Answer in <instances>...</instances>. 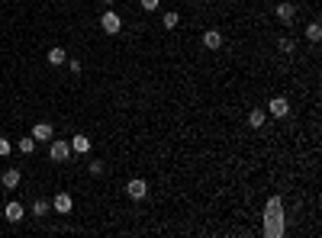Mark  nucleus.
Masks as SVG:
<instances>
[{"label":"nucleus","mask_w":322,"mask_h":238,"mask_svg":"<svg viewBox=\"0 0 322 238\" xmlns=\"http://www.w3.org/2000/svg\"><path fill=\"white\" fill-rule=\"evenodd\" d=\"M264 235H284V203L281 197H271L267 200V209H264Z\"/></svg>","instance_id":"nucleus-1"},{"label":"nucleus","mask_w":322,"mask_h":238,"mask_svg":"<svg viewBox=\"0 0 322 238\" xmlns=\"http://www.w3.org/2000/svg\"><path fill=\"white\" fill-rule=\"evenodd\" d=\"M100 29L107 32V36H116L119 29H123V20H119V13H113V10H107L100 16Z\"/></svg>","instance_id":"nucleus-2"},{"label":"nucleus","mask_w":322,"mask_h":238,"mask_svg":"<svg viewBox=\"0 0 322 238\" xmlns=\"http://www.w3.org/2000/svg\"><path fill=\"white\" fill-rule=\"evenodd\" d=\"M267 116H274V119H284L287 113H290V103H287V97H271V103H267Z\"/></svg>","instance_id":"nucleus-3"},{"label":"nucleus","mask_w":322,"mask_h":238,"mask_svg":"<svg viewBox=\"0 0 322 238\" xmlns=\"http://www.w3.org/2000/svg\"><path fill=\"white\" fill-rule=\"evenodd\" d=\"M49 158H52V161H68V158H71V145H68V142H62V138H52Z\"/></svg>","instance_id":"nucleus-4"},{"label":"nucleus","mask_w":322,"mask_h":238,"mask_svg":"<svg viewBox=\"0 0 322 238\" xmlns=\"http://www.w3.org/2000/svg\"><path fill=\"white\" fill-rule=\"evenodd\" d=\"M126 193H129V200H145L149 197V183H145L142 177H132L126 183Z\"/></svg>","instance_id":"nucleus-5"},{"label":"nucleus","mask_w":322,"mask_h":238,"mask_svg":"<svg viewBox=\"0 0 322 238\" xmlns=\"http://www.w3.org/2000/svg\"><path fill=\"white\" fill-rule=\"evenodd\" d=\"M71 206H74L71 193H58V197L52 200V209H55V213H62V216H68V213H71Z\"/></svg>","instance_id":"nucleus-6"},{"label":"nucleus","mask_w":322,"mask_h":238,"mask_svg":"<svg viewBox=\"0 0 322 238\" xmlns=\"http://www.w3.org/2000/svg\"><path fill=\"white\" fill-rule=\"evenodd\" d=\"M52 135H55L52 122H36V126H32V138H36V142H52Z\"/></svg>","instance_id":"nucleus-7"},{"label":"nucleus","mask_w":322,"mask_h":238,"mask_svg":"<svg viewBox=\"0 0 322 238\" xmlns=\"http://www.w3.org/2000/svg\"><path fill=\"white\" fill-rule=\"evenodd\" d=\"M45 61H49L52 68H62L65 61H68V52H65L62 45H55V49H49V55H45Z\"/></svg>","instance_id":"nucleus-8"},{"label":"nucleus","mask_w":322,"mask_h":238,"mask_svg":"<svg viewBox=\"0 0 322 238\" xmlns=\"http://www.w3.org/2000/svg\"><path fill=\"white\" fill-rule=\"evenodd\" d=\"M222 42H225V39H222L219 29H206V32H203V45H206V49H222Z\"/></svg>","instance_id":"nucleus-9"},{"label":"nucleus","mask_w":322,"mask_h":238,"mask_svg":"<svg viewBox=\"0 0 322 238\" xmlns=\"http://www.w3.org/2000/svg\"><path fill=\"white\" fill-rule=\"evenodd\" d=\"M0 180H4V187H7V190H16V187H20V167H7Z\"/></svg>","instance_id":"nucleus-10"},{"label":"nucleus","mask_w":322,"mask_h":238,"mask_svg":"<svg viewBox=\"0 0 322 238\" xmlns=\"http://www.w3.org/2000/svg\"><path fill=\"white\" fill-rule=\"evenodd\" d=\"M293 16H297V7H293V4H287V0L277 4V20H281V23H293Z\"/></svg>","instance_id":"nucleus-11"},{"label":"nucleus","mask_w":322,"mask_h":238,"mask_svg":"<svg viewBox=\"0 0 322 238\" xmlns=\"http://www.w3.org/2000/svg\"><path fill=\"white\" fill-rule=\"evenodd\" d=\"M68 145H71V152H77V155H87V152H90V138H87V135H74Z\"/></svg>","instance_id":"nucleus-12"},{"label":"nucleus","mask_w":322,"mask_h":238,"mask_svg":"<svg viewBox=\"0 0 322 238\" xmlns=\"http://www.w3.org/2000/svg\"><path fill=\"white\" fill-rule=\"evenodd\" d=\"M26 216V209H23V203H7V219H10V222H20V219Z\"/></svg>","instance_id":"nucleus-13"},{"label":"nucleus","mask_w":322,"mask_h":238,"mask_svg":"<svg viewBox=\"0 0 322 238\" xmlns=\"http://www.w3.org/2000/svg\"><path fill=\"white\" fill-rule=\"evenodd\" d=\"M264 119H267L264 110H251V113H248V126H251V129H261V126H264Z\"/></svg>","instance_id":"nucleus-14"},{"label":"nucleus","mask_w":322,"mask_h":238,"mask_svg":"<svg viewBox=\"0 0 322 238\" xmlns=\"http://www.w3.org/2000/svg\"><path fill=\"white\" fill-rule=\"evenodd\" d=\"M161 23H164V29H177V23H180V13L177 10H168L161 16Z\"/></svg>","instance_id":"nucleus-15"},{"label":"nucleus","mask_w":322,"mask_h":238,"mask_svg":"<svg viewBox=\"0 0 322 238\" xmlns=\"http://www.w3.org/2000/svg\"><path fill=\"white\" fill-rule=\"evenodd\" d=\"M306 39H309V42H319V39H322L319 23H309V26H306Z\"/></svg>","instance_id":"nucleus-16"},{"label":"nucleus","mask_w":322,"mask_h":238,"mask_svg":"<svg viewBox=\"0 0 322 238\" xmlns=\"http://www.w3.org/2000/svg\"><path fill=\"white\" fill-rule=\"evenodd\" d=\"M20 152L23 155H32V152H36V138H32V135L29 138H20Z\"/></svg>","instance_id":"nucleus-17"},{"label":"nucleus","mask_w":322,"mask_h":238,"mask_svg":"<svg viewBox=\"0 0 322 238\" xmlns=\"http://www.w3.org/2000/svg\"><path fill=\"white\" fill-rule=\"evenodd\" d=\"M49 209H52V203H45V200L32 203V213H36V216H49Z\"/></svg>","instance_id":"nucleus-18"},{"label":"nucleus","mask_w":322,"mask_h":238,"mask_svg":"<svg viewBox=\"0 0 322 238\" xmlns=\"http://www.w3.org/2000/svg\"><path fill=\"white\" fill-rule=\"evenodd\" d=\"M277 49H281V52H284V55H290V52H293V49H297V42H293V39H287V36H284V39H277Z\"/></svg>","instance_id":"nucleus-19"},{"label":"nucleus","mask_w":322,"mask_h":238,"mask_svg":"<svg viewBox=\"0 0 322 238\" xmlns=\"http://www.w3.org/2000/svg\"><path fill=\"white\" fill-rule=\"evenodd\" d=\"M87 171H90L94 177H100V174H103V161H90V164H87Z\"/></svg>","instance_id":"nucleus-20"},{"label":"nucleus","mask_w":322,"mask_h":238,"mask_svg":"<svg viewBox=\"0 0 322 238\" xmlns=\"http://www.w3.org/2000/svg\"><path fill=\"white\" fill-rule=\"evenodd\" d=\"M139 4H142V10H158V4H161V0H139Z\"/></svg>","instance_id":"nucleus-21"},{"label":"nucleus","mask_w":322,"mask_h":238,"mask_svg":"<svg viewBox=\"0 0 322 238\" xmlns=\"http://www.w3.org/2000/svg\"><path fill=\"white\" fill-rule=\"evenodd\" d=\"M10 148H13V145L7 142V138H0V158H7V155H10Z\"/></svg>","instance_id":"nucleus-22"},{"label":"nucleus","mask_w":322,"mask_h":238,"mask_svg":"<svg viewBox=\"0 0 322 238\" xmlns=\"http://www.w3.org/2000/svg\"><path fill=\"white\" fill-rule=\"evenodd\" d=\"M65 65L71 68V74H81V61H74V58H71V61H65Z\"/></svg>","instance_id":"nucleus-23"},{"label":"nucleus","mask_w":322,"mask_h":238,"mask_svg":"<svg viewBox=\"0 0 322 238\" xmlns=\"http://www.w3.org/2000/svg\"><path fill=\"white\" fill-rule=\"evenodd\" d=\"M100 4H113V0H100Z\"/></svg>","instance_id":"nucleus-24"}]
</instances>
